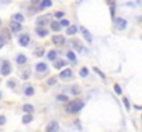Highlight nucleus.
Listing matches in <instances>:
<instances>
[{
	"label": "nucleus",
	"instance_id": "obj_37",
	"mask_svg": "<svg viewBox=\"0 0 142 132\" xmlns=\"http://www.w3.org/2000/svg\"><path fill=\"white\" fill-rule=\"evenodd\" d=\"M7 85H8V87H11V88H14V87H15V81H8V83H7Z\"/></svg>",
	"mask_w": 142,
	"mask_h": 132
},
{
	"label": "nucleus",
	"instance_id": "obj_25",
	"mask_svg": "<svg viewBox=\"0 0 142 132\" xmlns=\"http://www.w3.org/2000/svg\"><path fill=\"white\" fill-rule=\"evenodd\" d=\"M66 57H68V59H70V61H76V54L73 51H69L66 54Z\"/></svg>",
	"mask_w": 142,
	"mask_h": 132
},
{
	"label": "nucleus",
	"instance_id": "obj_29",
	"mask_svg": "<svg viewBox=\"0 0 142 132\" xmlns=\"http://www.w3.org/2000/svg\"><path fill=\"white\" fill-rule=\"evenodd\" d=\"M57 99H58L59 102H68V97H66V95H58Z\"/></svg>",
	"mask_w": 142,
	"mask_h": 132
},
{
	"label": "nucleus",
	"instance_id": "obj_6",
	"mask_svg": "<svg viewBox=\"0 0 142 132\" xmlns=\"http://www.w3.org/2000/svg\"><path fill=\"white\" fill-rule=\"evenodd\" d=\"M72 76H73V73H72L70 69H64L62 72H61V74H59V77L62 80H70Z\"/></svg>",
	"mask_w": 142,
	"mask_h": 132
},
{
	"label": "nucleus",
	"instance_id": "obj_31",
	"mask_svg": "<svg viewBox=\"0 0 142 132\" xmlns=\"http://www.w3.org/2000/svg\"><path fill=\"white\" fill-rule=\"evenodd\" d=\"M80 92H82V89H79L77 87H73V88H72V94H73V95H79Z\"/></svg>",
	"mask_w": 142,
	"mask_h": 132
},
{
	"label": "nucleus",
	"instance_id": "obj_10",
	"mask_svg": "<svg viewBox=\"0 0 142 132\" xmlns=\"http://www.w3.org/2000/svg\"><path fill=\"white\" fill-rule=\"evenodd\" d=\"M15 61H17V63H18V65H25L28 59H26V57L23 55V54H18L17 58H15Z\"/></svg>",
	"mask_w": 142,
	"mask_h": 132
},
{
	"label": "nucleus",
	"instance_id": "obj_39",
	"mask_svg": "<svg viewBox=\"0 0 142 132\" xmlns=\"http://www.w3.org/2000/svg\"><path fill=\"white\" fill-rule=\"evenodd\" d=\"M55 83H57V80H55V79H50V80H48V84H50V85H54Z\"/></svg>",
	"mask_w": 142,
	"mask_h": 132
},
{
	"label": "nucleus",
	"instance_id": "obj_19",
	"mask_svg": "<svg viewBox=\"0 0 142 132\" xmlns=\"http://www.w3.org/2000/svg\"><path fill=\"white\" fill-rule=\"evenodd\" d=\"M64 66H66V62L62 61V59H59V61H55V63H54V68H55V69H62Z\"/></svg>",
	"mask_w": 142,
	"mask_h": 132
},
{
	"label": "nucleus",
	"instance_id": "obj_41",
	"mask_svg": "<svg viewBox=\"0 0 142 132\" xmlns=\"http://www.w3.org/2000/svg\"><path fill=\"white\" fill-rule=\"evenodd\" d=\"M0 97H2V94H0Z\"/></svg>",
	"mask_w": 142,
	"mask_h": 132
},
{
	"label": "nucleus",
	"instance_id": "obj_1",
	"mask_svg": "<svg viewBox=\"0 0 142 132\" xmlns=\"http://www.w3.org/2000/svg\"><path fill=\"white\" fill-rule=\"evenodd\" d=\"M83 106H84V102L79 100V99H75V100L69 102V103H66L65 110L68 113H77V111H80L83 109Z\"/></svg>",
	"mask_w": 142,
	"mask_h": 132
},
{
	"label": "nucleus",
	"instance_id": "obj_35",
	"mask_svg": "<svg viewBox=\"0 0 142 132\" xmlns=\"http://www.w3.org/2000/svg\"><path fill=\"white\" fill-rule=\"evenodd\" d=\"M6 44V39H3V36H0V48Z\"/></svg>",
	"mask_w": 142,
	"mask_h": 132
},
{
	"label": "nucleus",
	"instance_id": "obj_36",
	"mask_svg": "<svg viewBox=\"0 0 142 132\" xmlns=\"http://www.w3.org/2000/svg\"><path fill=\"white\" fill-rule=\"evenodd\" d=\"M55 17H57V18H62L64 17V11H58V13H55Z\"/></svg>",
	"mask_w": 142,
	"mask_h": 132
},
{
	"label": "nucleus",
	"instance_id": "obj_24",
	"mask_svg": "<svg viewBox=\"0 0 142 132\" xmlns=\"http://www.w3.org/2000/svg\"><path fill=\"white\" fill-rule=\"evenodd\" d=\"M33 94H35L33 87H25V95H28V97H32Z\"/></svg>",
	"mask_w": 142,
	"mask_h": 132
},
{
	"label": "nucleus",
	"instance_id": "obj_13",
	"mask_svg": "<svg viewBox=\"0 0 142 132\" xmlns=\"http://www.w3.org/2000/svg\"><path fill=\"white\" fill-rule=\"evenodd\" d=\"M47 65L44 62H39L37 65H36V70L37 72H41V73H44V72H47Z\"/></svg>",
	"mask_w": 142,
	"mask_h": 132
},
{
	"label": "nucleus",
	"instance_id": "obj_11",
	"mask_svg": "<svg viewBox=\"0 0 142 132\" xmlns=\"http://www.w3.org/2000/svg\"><path fill=\"white\" fill-rule=\"evenodd\" d=\"M116 25H117V28L119 29H126V26H127V21L126 19H123V18H119V19L116 21Z\"/></svg>",
	"mask_w": 142,
	"mask_h": 132
},
{
	"label": "nucleus",
	"instance_id": "obj_28",
	"mask_svg": "<svg viewBox=\"0 0 142 132\" xmlns=\"http://www.w3.org/2000/svg\"><path fill=\"white\" fill-rule=\"evenodd\" d=\"M123 103H124V106H126V109H127V110L131 109V105H130V102H128V99H127V98H123Z\"/></svg>",
	"mask_w": 142,
	"mask_h": 132
},
{
	"label": "nucleus",
	"instance_id": "obj_21",
	"mask_svg": "<svg viewBox=\"0 0 142 132\" xmlns=\"http://www.w3.org/2000/svg\"><path fill=\"white\" fill-rule=\"evenodd\" d=\"M43 55H44V48L43 47H37L35 50V57H43Z\"/></svg>",
	"mask_w": 142,
	"mask_h": 132
},
{
	"label": "nucleus",
	"instance_id": "obj_4",
	"mask_svg": "<svg viewBox=\"0 0 142 132\" xmlns=\"http://www.w3.org/2000/svg\"><path fill=\"white\" fill-rule=\"evenodd\" d=\"M51 41L55 45H64L65 44V37H64V36H61V34H55V36H53Z\"/></svg>",
	"mask_w": 142,
	"mask_h": 132
},
{
	"label": "nucleus",
	"instance_id": "obj_12",
	"mask_svg": "<svg viewBox=\"0 0 142 132\" xmlns=\"http://www.w3.org/2000/svg\"><path fill=\"white\" fill-rule=\"evenodd\" d=\"M10 28H11V31H13L14 33H17V32H20L21 29H22V25H21V23H15V22H11V23H10Z\"/></svg>",
	"mask_w": 142,
	"mask_h": 132
},
{
	"label": "nucleus",
	"instance_id": "obj_23",
	"mask_svg": "<svg viewBox=\"0 0 142 132\" xmlns=\"http://www.w3.org/2000/svg\"><path fill=\"white\" fill-rule=\"evenodd\" d=\"M32 120H33L32 114H25V116L22 117V123H23V124H29L30 121H32Z\"/></svg>",
	"mask_w": 142,
	"mask_h": 132
},
{
	"label": "nucleus",
	"instance_id": "obj_32",
	"mask_svg": "<svg viewBox=\"0 0 142 132\" xmlns=\"http://www.w3.org/2000/svg\"><path fill=\"white\" fill-rule=\"evenodd\" d=\"M29 74H30V72H29V70L23 72V73H22V79H23V80H28V79H29Z\"/></svg>",
	"mask_w": 142,
	"mask_h": 132
},
{
	"label": "nucleus",
	"instance_id": "obj_38",
	"mask_svg": "<svg viewBox=\"0 0 142 132\" xmlns=\"http://www.w3.org/2000/svg\"><path fill=\"white\" fill-rule=\"evenodd\" d=\"M6 123V117L4 116H0V125H3Z\"/></svg>",
	"mask_w": 142,
	"mask_h": 132
},
{
	"label": "nucleus",
	"instance_id": "obj_30",
	"mask_svg": "<svg viewBox=\"0 0 142 132\" xmlns=\"http://www.w3.org/2000/svg\"><path fill=\"white\" fill-rule=\"evenodd\" d=\"M115 92H116L117 95H121V88H120L119 84H115Z\"/></svg>",
	"mask_w": 142,
	"mask_h": 132
},
{
	"label": "nucleus",
	"instance_id": "obj_17",
	"mask_svg": "<svg viewBox=\"0 0 142 132\" xmlns=\"http://www.w3.org/2000/svg\"><path fill=\"white\" fill-rule=\"evenodd\" d=\"M66 33L69 34V36H73V34H76V33H77V26H76V25H70L69 28L66 29Z\"/></svg>",
	"mask_w": 142,
	"mask_h": 132
},
{
	"label": "nucleus",
	"instance_id": "obj_33",
	"mask_svg": "<svg viewBox=\"0 0 142 132\" xmlns=\"http://www.w3.org/2000/svg\"><path fill=\"white\" fill-rule=\"evenodd\" d=\"M94 72H95V73H98V74L101 76V79H105V74L102 73V72H101L100 69H97V68H94Z\"/></svg>",
	"mask_w": 142,
	"mask_h": 132
},
{
	"label": "nucleus",
	"instance_id": "obj_20",
	"mask_svg": "<svg viewBox=\"0 0 142 132\" xmlns=\"http://www.w3.org/2000/svg\"><path fill=\"white\" fill-rule=\"evenodd\" d=\"M57 55H58V52L57 51H54V50H51V51H48V59L50 61H57Z\"/></svg>",
	"mask_w": 142,
	"mask_h": 132
},
{
	"label": "nucleus",
	"instance_id": "obj_9",
	"mask_svg": "<svg viewBox=\"0 0 142 132\" xmlns=\"http://www.w3.org/2000/svg\"><path fill=\"white\" fill-rule=\"evenodd\" d=\"M80 31H82V33H83V36H84V37H86V40H87L88 41V43H92V36L90 34V32L87 31V29H86V28H80Z\"/></svg>",
	"mask_w": 142,
	"mask_h": 132
},
{
	"label": "nucleus",
	"instance_id": "obj_27",
	"mask_svg": "<svg viewBox=\"0 0 142 132\" xmlns=\"http://www.w3.org/2000/svg\"><path fill=\"white\" fill-rule=\"evenodd\" d=\"M80 76H82V77H84V79H86V77L88 76V70L86 69V68H83V69H80Z\"/></svg>",
	"mask_w": 142,
	"mask_h": 132
},
{
	"label": "nucleus",
	"instance_id": "obj_2",
	"mask_svg": "<svg viewBox=\"0 0 142 132\" xmlns=\"http://www.w3.org/2000/svg\"><path fill=\"white\" fill-rule=\"evenodd\" d=\"M11 73V65L8 61H3L2 62V68H0V74L3 76H8Z\"/></svg>",
	"mask_w": 142,
	"mask_h": 132
},
{
	"label": "nucleus",
	"instance_id": "obj_3",
	"mask_svg": "<svg viewBox=\"0 0 142 132\" xmlns=\"http://www.w3.org/2000/svg\"><path fill=\"white\" fill-rule=\"evenodd\" d=\"M50 21H51V15H50V14H44V15L39 17V18H37V21H36V22H37V25L44 26L46 23H48Z\"/></svg>",
	"mask_w": 142,
	"mask_h": 132
},
{
	"label": "nucleus",
	"instance_id": "obj_15",
	"mask_svg": "<svg viewBox=\"0 0 142 132\" xmlns=\"http://www.w3.org/2000/svg\"><path fill=\"white\" fill-rule=\"evenodd\" d=\"M53 6V2L51 0H44L39 4V10H43V8H47V7H51Z\"/></svg>",
	"mask_w": 142,
	"mask_h": 132
},
{
	"label": "nucleus",
	"instance_id": "obj_40",
	"mask_svg": "<svg viewBox=\"0 0 142 132\" xmlns=\"http://www.w3.org/2000/svg\"><path fill=\"white\" fill-rule=\"evenodd\" d=\"M0 26H2V19H0Z\"/></svg>",
	"mask_w": 142,
	"mask_h": 132
},
{
	"label": "nucleus",
	"instance_id": "obj_16",
	"mask_svg": "<svg viewBox=\"0 0 142 132\" xmlns=\"http://www.w3.org/2000/svg\"><path fill=\"white\" fill-rule=\"evenodd\" d=\"M36 33H37V36H40V37H46L48 32L46 31L44 28H40V26H37V28H36Z\"/></svg>",
	"mask_w": 142,
	"mask_h": 132
},
{
	"label": "nucleus",
	"instance_id": "obj_14",
	"mask_svg": "<svg viewBox=\"0 0 142 132\" xmlns=\"http://www.w3.org/2000/svg\"><path fill=\"white\" fill-rule=\"evenodd\" d=\"M72 44H73V47L76 48V51H79V52H83V51H84L83 45H82V43H80L79 40H73V41H72Z\"/></svg>",
	"mask_w": 142,
	"mask_h": 132
},
{
	"label": "nucleus",
	"instance_id": "obj_7",
	"mask_svg": "<svg viewBox=\"0 0 142 132\" xmlns=\"http://www.w3.org/2000/svg\"><path fill=\"white\" fill-rule=\"evenodd\" d=\"M58 128H59L58 123L57 121H51L47 125V132H58Z\"/></svg>",
	"mask_w": 142,
	"mask_h": 132
},
{
	"label": "nucleus",
	"instance_id": "obj_34",
	"mask_svg": "<svg viewBox=\"0 0 142 132\" xmlns=\"http://www.w3.org/2000/svg\"><path fill=\"white\" fill-rule=\"evenodd\" d=\"M110 4V15L115 17V4L113 3H109Z\"/></svg>",
	"mask_w": 142,
	"mask_h": 132
},
{
	"label": "nucleus",
	"instance_id": "obj_26",
	"mask_svg": "<svg viewBox=\"0 0 142 132\" xmlns=\"http://www.w3.org/2000/svg\"><path fill=\"white\" fill-rule=\"evenodd\" d=\"M59 25H61V26H66V28H69V26H70V23H69V21H68V19H61V21H59Z\"/></svg>",
	"mask_w": 142,
	"mask_h": 132
},
{
	"label": "nucleus",
	"instance_id": "obj_22",
	"mask_svg": "<svg viewBox=\"0 0 142 132\" xmlns=\"http://www.w3.org/2000/svg\"><path fill=\"white\" fill-rule=\"evenodd\" d=\"M51 29H53L54 32H59V29H61L59 22H55V21H53V22H51Z\"/></svg>",
	"mask_w": 142,
	"mask_h": 132
},
{
	"label": "nucleus",
	"instance_id": "obj_8",
	"mask_svg": "<svg viewBox=\"0 0 142 132\" xmlns=\"http://www.w3.org/2000/svg\"><path fill=\"white\" fill-rule=\"evenodd\" d=\"M11 19H13V22H15V23H21V22H23L25 17H23L22 14H20V13H17V14H13Z\"/></svg>",
	"mask_w": 142,
	"mask_h": 132
},
{
	"label": "nucleus",
	"instance_id": "obj_5",
	"mask_svg": "<svg viewBox=\"0 0 142 132\" xmlns=\"http://www.w3.org/2000/svg\"><path fill=\"white\" fill-rule=\"evenodd\" d=\"M29 41H30L29 34H21L20 39H18V43H20V45H22V47H26L29 44Z\"/></svg>",
	"mask_w": 142,
	"mask_h": 132
},
{
	"label": "nucleus",
	"instance_id": "obj_18",
	"mask_svg": "<svg viewBox=\"0 0 142 132\" xmlns=\"http://www.w3.org/2000/svg\"><path fill=\"white\" fill-rule=\"evenodd\" d=\"M22 110L25 111L26 114H32V111H33V106H32V105H29V103H26V105H23Z\"/></svg>",
	"mask_w": 142,
	"mask_h": 132
}]
</instances>
